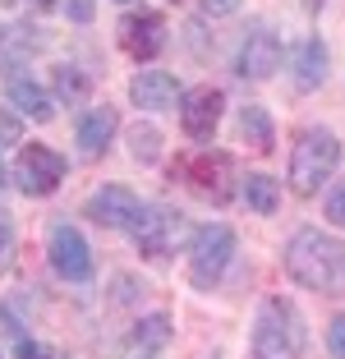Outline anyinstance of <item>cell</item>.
<instances>
[{"mask_svg": "<svg viewBox=\"0 0 345 359\" xmlns=\"http://www.w3.org/2000/svg\"><path fill=\"white\" fill-rule=\"evenodd\" d=\"M37 5H42V10H51V5H55V0H37Z\"/></svg>", "mask_w": 345, "mask_h": 359, "instance_id": "cell-29", "label": "cell"}, {"mask_svg": "<svg viewBox=\"0 0 345 359\" xmlns=\"http://www.w3.org/2000/svg\"><path fill=\"white\" fill-rule=\"evenodd\" d=\"M129 235H134V244H138V254L143 258H166L170 249H175V240L184 235V217L180 212H170V208H138V217L129 222Z\"/></svg>", "mask_w": 345, "mask_h": 359, "instance_id": "cell-5", "label": "cell"}, {"mask_svg": "<svg viewBox=\"0 0 345 359\" xmlns=\"http://www.w3.org/2000/svg\"><path fill=\"white\" fill-rule=\"evenodd\" d=\"M0 5H5V10H10V5H14V0H0Z\"/></svg>", "mask_w": 345, "mask_h": 359, "instance_id": "cell-30", "label": "cell"}, {"mask_svg": "<svg viewBox=\"0 0 345 359\" xmlns=\"http://www.w3.org/2000/svg\"><path fill=\"white\" fill-rule=\"evenodd\" d=\"M120 46H125L129 60H152V55L166 46V23L157 10H138L120 19Z\"/></svg>", "mask_w": 345, "mask_h": 359, "instance_id": "cell-9", "label": "cell"}, {"mask_svg": "<svg viewBox=\"0 0 345 359\" xmlns=\"http://www.w3.org/2000/svg\"><path fill=\"white\" fill-rule=\"evenodd\" d=\"M304 346H309V327H304L295 299H262L258 318H253V359H304Z\"/></svg>", "mask_w": 345, "mask_h": 359, "instance_id": "cell-2", "label": "cell"}, {"mask_svg": "<svg viewBox=\"0 0 345 359\" xmlns=\"http://www.w3.org/2000/svg\"><path fill=\"white\" fill-rule=\"evenodd\" d=\"M65 157L55 148H46V143H28V148L19 152V161H14V180H19V189L28 194V198H46V194L60 189L65 180Z\"/></svg>", "mask_w": 345, "mask_h": 359, "instance_id": "cell-6", "label": "cell"}, {"mask_svg": "<svg viewBox=\"0 0 345 359\" xmlns=\"http://www.w3.org/2000/svg\"><path fill=\"white\" fill-rule=\"evenodd\" d=\"M69 19L88 23V19H93V0H74V5H69Z\"/></svg>", "mask_w": 345, "mask_h": 359, "instance_id": "cell-28", "label": "cell"}, {"mask_svg": "<svg viewBox=\"0 0 345 359\" xmlns=\"http://www.w3.org/2000/svg\"><path fill=\"white\" fill-rule=\"evenodd\" d=\"M180 97L184 93H180V83L166 69H138L134 83H129V102H134L138 111H170Z\"/></svg>", "mask_w": 345, "mask_h": 359, "instance_id": "cell-12", "label": "cell"}, {"mask_svg": "<svg viewBox=\"0 0 345 359\" xmlns=\"http://www.w3.org/2000/svg\"><path fill=\"white\" fill-rule=\"evenodd\" d=\"M281 37H276L272 28H253L249 37H244L240 46V60H235V69H240V79H253V83H262V79H272L276 69H281Z\"/></svg>", "mask_w": 345, "mask_h": 359, "instance_id": "cell-10", "label": "cell"}, {"mask_svg": "<svg viewBox=\"0 0 345 359\" xmlns=\"http://www.w3.org/2000/svg\"><path fill=\"white\" fill-rule=\"evenodd\" d=\"M244 203H249L258 217H272L276 203H281V184H276L272 175H262V170H253V175H244Z\"/></svg>", "mask_w": 345, "mask_h": 359, "instance_id": "cell-18", "label": "cell"}, {"mask_svg": "<svg viewBox=\"0 0 345 359\" xmlns=\"http://www.w3.org/2000/svg\"><path fill=\"white\" fill-rule=\"evenodd\" d=\"M285 272L304 285V290H318V295H345V240L327 231H304L290 235L285 244Z\"/></svg>", "mask_w": 345, "mask_h": 359, "instance_id": "cell-1", "label": "cell"}, {"mask_svg": "<svg viewBox=\"0 0 345 359\" xmlns=\"http://www.w3.org/2000/svg\"><path fill=\"white\" fill-rule=\"evenodd\" d=\"M88 93H93V79H88L79 65H60V69H55V97H60L65 106L88 102Z\"/></svg>", "mask_w": 345, "mask_h": 359, "instance_id": "cell-19", "label": "cell"}, {"mask_svg": "<svg viewBox=\"0 0 345 359\" xmlns=\"http://www.w3.org/2000/svg\"><path fill=\"white\" fill-rule=\"evenodd\" d=\"M240 134L253 152H272V143H276L272 116H267L262 106H240Z\"/></svg>", "mask_w": 345, "mask_h": 359, "instance_id": "cell-17", "label": "cell"}, {"mask_svg": "<svg viewBox=\"0 0 345 359\" xmlns=\"http://www.w3.org/2000/svg\"><path fill=\"white\" fill-rule=\"evenodd\" d=\"M115 129H120V116H115L111 106H97V111H88V116L79 120V148H83V157H102V152L111 148Z\"/></svg>", "mask_w": 345, "mask_h": 359, "instance_id": "cell-14", "label": "cell"}, {"mask_svg": "<svg viewBox=\"0 0 345 359\" xmlns=\"http://www.w3.org/2000/svg\"><path fill=\"white\" fill-rule=\"evenodd\" d=\"M0 184H5V170H0Z\"/></svg>", "mask_w": 345, "mask_h": 359, "instance_id": "cell-31", "label": "cell"}, {"mask_svg": "<svg viewBox=\"0 0 345 359\" xmlns=\"http://www.w3.org/2000/svg\"><path fill=\"white\" fill-rule=\"evenodd\" d=\"M221 106H226V97H221V88H189L184 97H180V120H184V134L198 138V143H208L212 134H217V120H221Z\"/></svg>", "mask_w": 345, "mask_h": 359, "instance_id": "cell-11", "label": "cell"}, {"mask_svg": "<svg viewBox=\"0 0 345 359\" xmlns=\"http://www.w3.org/2000/svg\"><path fill=\"white\" fill-rule=\"evenodd\" d=\"M166 337H170V318L166 313H152V318H143V323H138L134 327V346L143 350H157V346H166Z\"/></svg>", "mask_w": 345, "mask_h": 359, "instance_id": "cell-21", "label": "cell"}, {"mask_svg": "<svg viewBox=\"0 0 345 359\" xmlns=\"http://www.w3.org/2000/svg\"><path fill=\"white\" fill-rule=\"evenodd\" d=\"M323 212H327V222H332V226H341V231H345V175L336 180L332 189H327V203H323Z\"/></svg>", "mask_w": 345, "mask_h": 359, "instance_id": "cell-22", "label": "cell"}, {"mask_svg": "<svg viewBox=\"0 0 345 359\" xmlns=\"http://www.w3.org/2000/svg\"><path fill=\"white\" fill-rule=\"evenodd\" d=\"M120 5H125V0H120Z\"/></svg>", "mask_w": 345, "mask_h": 359, "instance_id": "cell-32", "label": "cell"}, {"mask_svg": "<svg viewBox=\"0 0 345 359\" xmlns=\"http://www.w3.org/2000/svg\"><path fill=\"white\" fill-rule=\"evenodd\" d=\"M336 166H341V138L332 129H304L290 148V189L299 198H313L323 180L336 175Z\"/></svg>", "mask_w": 345, "mask_h": 359, "instance_id": "cell-3", "label": "cell"}, {"mask_svg": "<svg viewBox=\"0 0 345 359\" xmlns=\"http://www.w3.org/2000/svg\"><path fill=\"white\" fill-rule=\"evenodd\" d=\"M138 208H143V203H138L125 184H102V189L88 198V217H93L97 226H111V231L115 226H129L138 217Z\"/></svg>", "mask_w": 345, "mask_h": 359, "instance_id": "cell-13", "label": "cell"}, {"mask_svg": "<svg viewBox=\"0 0 345 359\" xmlns=\"http://www.w3.org/2000/svg\"><path fill=\"white\" fill-rule=\"evenodd\" d=\"M46 258H51V267L65 281H88L93 276V249H88V240L69 222H51V231H46Z\"/></svg>", "mask_w": 345, "mask_h": 359, "instance_id": "cell-7", "label": "cell"}, {"mask_svg": "<svg viewBox=\"0 0 345 359\" xmlns=\"http://www.w3.org/2000/svg\"><path fill=\"white\" fill-rule=\"evenodd\" d=\"M327 350H332L336 359H345V313L332 318V327H327Z\"/></svg>", "mask_w": 345, "mask_h": 359, "instance_id": "cell-23", "label": "cell"}, {"mask_svg": "<svg viewBox=\"0 0 345 359\" xmlns=\"http://www.w3.org/2000/svg\"><path fill=\"white\" fill-rule=\"evenodd\" d=\"M10 258H14V226H10V217L0 212V272L10 267Z\"/></svg>", "mask_w": 345, "mask_h": 359, "instance_id": "cell-24", "label": "cell"}, {"mask_svg": "<svg viewBox=\"0 0 345 359\" xmlns=\"http://www.w3.org/2000/svg\"><path fill=\"white\" fill-rule=\"evenodd\" d=\"M230 258H235V231L226 222H212L194 235L189 244V281L198 285V290H212V285L226 276Z\"/></svg>", "mask_w": 345, "mask_h": 359, "instance_id": "cell-4", "label": "cell"}, {"mask_svg": "<svg viewBox=\"0 0 345 359\" xmlns=\"http://www.w3.org/2000/svg\"><path fill=\"white\" fill-rule=\"evenodd\" d=\"M323 79H327V46L318 42V37H309V42L295 51V83H299L304 93H313Z\"/></svg>", "mask_w": 345, "mask_h": 359, "instance_id": "cell-16", "label": "cell"}, {"mask_svg": "<svg viewBox=\"0 0 345 359\" xmlns=\"http://www.w3.org/2000/svg\"><path fill=\"white\" fill-rule=\"evenodd\" d=\"M19 116H14V111H0V143H19Z\"/></svg>", "mask_w": 345, "mask_h": 359, "instance_id": "cell-26", "label": "cell"}, {"mask_svg": "<svg viewBox=\"0 0 345 359\" xmlns=\"http://www.w3.org/2000/svg\"><path fill=\"white\" fill-rule=\"evenodd\" d=\"M129 152H134V161L152 166V161L161 157V134L152 125H134V129H129Z\"/></svg>", "mask_w": 345, "mask_h": 359, "instance_id": "cell-20", "label": "cell"}, {"mask_svg": "<svg viewBox=\"0 0 345 359\" xmlns=\"http://www.w3.org/2000/svg\"><path fill=\"white\" fill-rule=\"evenodd\" d=\"M235 161L226 157V152H198V157L189 161V184H194V194H203V198H212L221 208V203H230V194H235Z\"/></svg>", "mask_w": 345, "mask_h": 359, "instance_id": "cell-8", "label": "cell"}, {"mask_svg": "<svg viewBox=\"0 0 345 359\" xmlns=\"http://www.w3.org/2000/svg\"><path fill=\"white\" fill-rule=\"evenodd\" d=\"M19 359H60V350L42 346V341H19Z\"/></svg>", "mask_w": 345, "mask_h": 359, "instance_id": "cell-25", "label": "cell"}, {"mask_svg": "<svg viewBox=\"0 0 345 359\" xmlns=\"http://www.w3.org/2000/svg\"><path fill=\"white\" fill-rule=\"evenodd\" d=\"M5 93H10V102H14V111H23V116H32V120H51L55 116V102L42 93V88L32 83V79H23V74H14L10 83H5Z\"/></svg>", "mask_w": 345, "mask_h": 359, "instance_id": "cell-15", "label": "cell"}, {"mask_svg": "<svg viewBox=\"0 0 345 359\" xmlns=\"http://www.w3.org/2000/svg\"><path fill=\"white\" fill-rule=\"evenodd\" d=\"M235 10H240V0H203V14H212V19H226Z\"/></svg>", "mask_w": 345, "mask_h": 359, "instance_id": "cell-27", "label": "cell"}]
</instances>
